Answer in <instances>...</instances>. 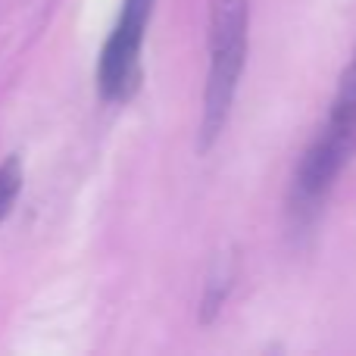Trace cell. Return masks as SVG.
I'll return each mask as SVG.
<instances>
[{"label": "cell", "mask_w": 356, "mask_h": 356, "mask_svg": "<svg viewBox=\"0 0 356 356\" xmlns=\"http://www.w3.org/2000/svg\"><path fill=\"white\" fill-rule=\"evenodd\" d=\"M247 0H209V63L203 85L200 150L219 141L247 63Z\"/></svg>", "instance_id": "cell-1"}, {"label": "cell", "mask_w": 356, "mask_h": 356, "mask_svg": "<svg viewBox=\"0 0 356 356\" xmlns=\"http://www.w3.org/2000/svg\"><path fill=\"white\" fill-rule=\"evenodd\" d=\"M353 154H356V122L328 113L325 125L319 129L316 141L303 150L300 163L294 169V178H291L288 213L291 222L300 232L319 219L334 181L347 169V163L353 160Z\"/></svg>", "instance_id": "cell-2"}, {"label": "cell", "mask_w": 356, "mask_h": 356, "mask_svg": "<svg viewBox=\"0 0 356 356\" xmlns=\"http://www.w3.org/2000/svg\"><path fill=\"white\" fill-rule=\"evenodd\" d=\"M156 0H122L119 19L100 50L97 91L106 104H125L141 88V50Z\"/></svg>", "instance_id": "cell-3"}, {"label": "cell", "mask_w": 356, "mask_h": 356, "mask_svg": "<svg viewBox=\"0 0 356 356\" xmlns=\"http://www.w3.org/2000/svg\"><path fill=\"white\" fill-rule=\"evenodd\" d=\"M232 278H234L232 263H228V259H222V263L213 269V275H209L207 288H203V303H200V319L203 322H209V319H216V316H219L222 300H225V294L232 291Z\"/></svg>", "instance_id": "cell-4"}, {"label": "cell", "mask_w": 356, "mask_h": 356, "mask_svg": "<svg viewBox=\"0 0 356 356\" xmlns=\"http://www.w3.org/2000/svg\"><path fill=\"white\" fill-rule=\"evenodd\" d=\"M334 116H344V119H353L356 122V50L347 63L344 75L338 81V91H334V100H332V110Z\"/></svg>", "instance_id": "cell-5"}, {"label": "cell", "mask_w": 356, "mask_h": 356, "mask_svg": "<svg viewBox=\"0 0 356 356\" xmlns=\"http://www.w3.org/2000/svg\"><path fill=\"white\" fill-rule=\"evenodd\" d=\"M19 191H22V163H19V156H10V160L0 166V222H3L6 213L13 209Z\"/></svg>", "instance_id": "cell-6"}]
</instances>
